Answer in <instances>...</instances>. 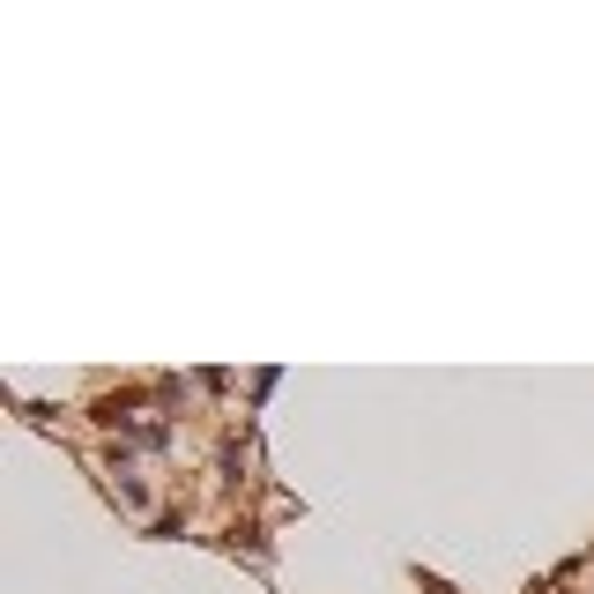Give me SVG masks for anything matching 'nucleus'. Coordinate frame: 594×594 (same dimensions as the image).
Returning a JSON list of instances; mask_svg holds the SVG:
<instances>
[{
  "instance_id": "obj_1",
  "label": "nucleus",
  "mask_w": 594,
  "mask_h": 594,
  "mask_svg": "<svg viewBox=\"0 0 594 594\" xmlns=\"http://www.w3.org/2000/svg\"><path fill=\"white\" fill-rule=\"evenodd\" d=\"M134 446H149V454H164V446H171V424H134Z\"/></svg>"
}]
</instances>
